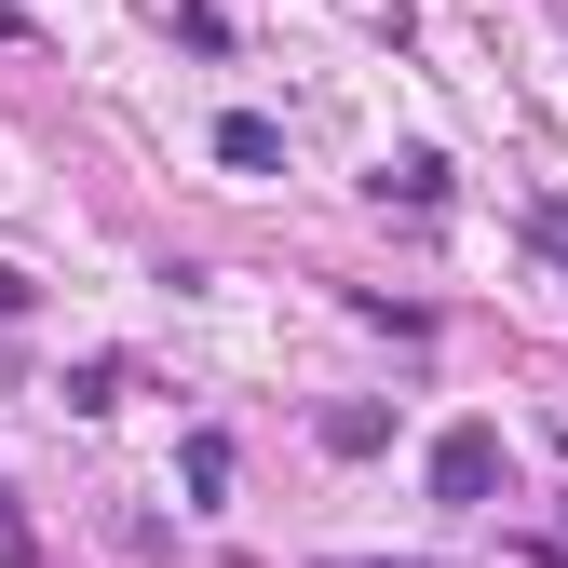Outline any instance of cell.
Here are the masks:
<instances>
[{
  "mask_svg": "<svg viewBox=\"0 0 568 568\" xmlns=\"http://www.w3.org/2000/svg\"><path fill=\"white\" fill-rule=\"evenodd\" d=\"M217 163H231V176H284V135H271L257 109H231V122H217Z\"/></svg>",
  "mask_w": 568,
  "mask_h": 568,
  "instance_id": "obj_2",
  "label": "cell"
},
{
  "mask_svg": "<svg viewBox=\"0 0 568 568\" xmlns=\"http://www.w3.org/2000/svg\"><path fill=\"white\" fill-rule=\"evenodd\" d=\"M528 244H541V257L568 271V203H528Z\"/></svg>",
  "mask_w": 568,
  "mask_h": 568,
  "instance_id": "obj_3",
  "label": "cell"
},
{
  "mask_svg": "<svg viewBox=\"0 0 568 568\" xmlns=\"http://www.w3.org/2000/svg\"><path fill=\"white\" fill-rule=\"evenodd\" d=\"M487 487H501V434H487V419H447V434H434V501H487Z\"/></svg>",
  "mask_w": 568,
  "mask_h": 568,
  "instance_id": "obj_1",
  "label": "cell"
},
{
  "mask_svg": "<svg viewBox=\"0 0 568 568\" xmlns=\"http://www.w3.org/2000/svg\"><path fill=\"white\" fill-rule=\"evenodd\" d=\"M0 555H28V528H14V501H0Z\"/></svg>",
  "mask_w": 568,
  "mask_h": 568,
  "instance_id": "obj_4",
  "label": "cell"
}]
</instances>
